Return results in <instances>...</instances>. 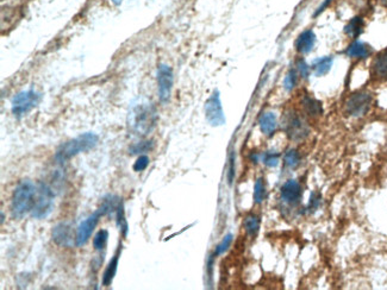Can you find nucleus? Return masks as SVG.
Listing matches in <instances>:
<instances>
[{
	"instance_id": "2",
	"label": "nucleus",
	"mask_w": 387,
	"mask_h": 290,
	"mask_svg": "<svg viewBox=\"0 0 387 290\" xmlns=\"http://www.w3.org/2000/svg\"><path fill=\"white\" fill-rule=\"evenodd\" d=\"M158 119V112L153 105H137L129 113V130L136 136H147L155 128Z\"/></svg>"
},
{
	"instance_id": "4",
	"label": "nucleus",
	"mask_w": 387,
	"mask_h": 290,
	"mask_svg": "<svg viewBox=\"0 0 387 290\" xmlns=\"http://www.w3.org/2000/svg\"><path fill=\"white\" fill-rule=\"evenodd\" d=\"M282 125L284 130L288 136V138L293 142H302L310 135V128L308 123L293 110L287 111L284 113L282 118Z\"/></svg>"
},
{
	"instance_id": "27",
	"label": "nucleus",
	"mask_w": 387,
	"mask_h": 290,
	"mask_svg": "<svg viewBox=\"0 0 387 290\" xmlns=\"http://www.w3.org/2000/svg\"><path fill=\"white\" fill-rule=\"evenodd\" d=\"M298 82V72L296 69H290L284 79V88L287 92L293 91Z\"/></svg>"
},
{
	"instance_id": "14",
	"label": "nucleus",
	"mask_w": 387,
	"mask_h": 290,
	"mask_svg": "<svg viewBox=\"0 0 387 290\" xmlns=\"http://www.w3.org/2000/svg\"><path fill=\"white\" fill-rule=\"evenodd\" d=\"M302 107L306 116L311 117V118H317L323 114V106H322L321 101L310 97L309 94H305L302 98Z\"/></svg>"
},
{
	"instance_id": "6",
	"label": "nucleus",
	"mask_w": 387,
	"mask_h": 290,
	"mask_svg": "<svg viewBox=\"0 0 387 290\" xmlns=\"http://www.w3.org/2000/svg\"><path fill=\"white\" fill-rule=\"evenodd\" d=\"M41 94L37 92L32 91H23L17 95H14L11 101V110L16 118H21L30 112L33 107H36L41 101Z\"/></svg>"
},
{
	"instance_id": "16",
	"label": "nucleus",
	"mask_w": 387,
	"mask_h": 290,
	"mask_svg": "<svg viewBox=\"0 0 387 290\" xmlns=\"http://www.w3.org/2000/svg\"><path fill=\"white\" fill-rule=\"evenodd\" d=\"M259 126L261 132L266 136H272L278 128V119L273 112H265L259 118Z\"/></svg>"
},
{
	"instance_id": "28",
	"label": "nucleus",
	"mask_w": 387,
	"mask_h": 290,
	"mask_svg": "<svg viewBox=\"0 0 387 290\" xmlns=\"http://www.w3.org/2000/svg\"><path fill=\"white\" fill-rule=\"evenodd\" d=\"M107 239H109V232L106 230H100L93 238V248L97 251H100L105 248Z\"/></svg>"
},
{
	"instance_id": "25",
	"label": "nucleus",
	"mask_w": 387,
	"mask_h": 290,
	"mask_svg": "<svg viewBox=\"0 0 387 290\" xmlns=\"http://www.w3.org/2000/svg\"><path fill=\"white\" fill-rule=\"evenodd\" d=\"M300 155L296 149H290L284 155V162L286 166L291 169H296L300 164Z\"/></svg>"
},
{
	"instance_id": "23",
	"label": "nucleus",
	"mask_w": 387,
	"mask_h": 290,
	"mask_svg": "<svg viewBox=\"0 0 387 290\" xmlns=\"http://www.w3.org/2000/svg\"><path fill=\"white\" fill-rule=\"evenodd\" d=\"M266 197V186L263 178H257L254 184V202L256 205L263 202Z\"/></svg>"
},
{
	"instance_id": "3",
	"label": "nucleus",
	"mask_w": 387,
	"mask_h": 290,
	"mask_svg": "<svg viewBox=\"0 0 387 290\" xmlns=\"http://www.w3.org/2000/svg\"><path fill=\"white\" fill-rule=\"evenodd\" d=\"M98 142H99V137L96 134L86 132V134L80 135L58 147L55 153V161L57 163H66L79 153L94 149Z\"/></svg>"
},
{
	"instance_id": "20",
	"label": "nucleus",
	"mask_w": 387,
	"mask_h": 290,
	"mask_svg": "<svg viewBox=\"0 0 387 290\" xmlns=\"http://www.w3.org/2000/svg\"><path fill=\"white\" fill-rule=\"evenodd\" d=\"M365 21L361 17H355L347 24L345 27V32L352 38H358L364 31Z\"/></svg>"
},
{
	"instance_id": "8",
	"label": "nucleus",
	"mask_w": 387,
	"mask_h": 290,
	"mask_svg": "<svg viewBox=\"0 0 387 290\" xmlns=\"http://www.w3.org/2000/svg\"><path fill=\"white\" fill-rule=\"evenodd\" d=\"M373 98L367 92H356L346 101V113L352 117H362L371 110Z\"/></svg>"
},
{
	"instance_id": "17",
	"label": "nucleus",
	"mask_w": 387,
	"mask_h": 290,
	"mask_svg": "<svg viewBox=\"0 0 387 290\" xmlns=\"http://www.w3.org/2000/svg\"><path fill=\"white\" fill-rule=\"evenodd\" d=\"M346 54L348 55L349 57L362 58V60H364V58H367L371 55V48L368 47L366 43L355 41L347 48Z\"/></svg>"
},
{
	"instance_id": "18",
	"label": "nucleus",
	"mask_w": 387,
	"mask_h": 290,
	"mask_svg": "<svg viewBox=\"0 0 387 290\" xmlns=\"http://www.w3.org/2000/svg\"><path fill=\"white\" fill-rule=\"evenodd\" d=\"M118 261H119V250L117 251V254L113 256V258L110 261L109 265L106 267L105 271H104L103 275V280H101V283L103 286L109 287L111 286L113 279H115L117 269H118Z\"/></svg>"
},
{
	"instance_id": "36",
	"label": "nucleus",
	"mask_w": 387,
	"mask_h": 290,
	"mask_svg": "<svg viewBox=\"0 0 387 290\" xmlns=\"http://www.w3.org/2000/svg\"><path fill=\"white\" fill-rule=\"evenodd\" d=\"M4 221H5V214L1 212V224H4Z\"/></svg>"
},
{
	"instance_id": "15",
	"label": "nucleus",
	"mask_w": 387,
	"mask_h": 290,
	"mask_svg": "<svg viewBox=\"0 0 387 290\" xmlns=\"http://www.w3.org/2000/svg\"><path fill=\"white\" fill-rule=\"evenodd\" d=\"M372 73L378 79H387V49L377 55L372 63Z\"/></svg>"
},
{
	"instance_id": "19",
	"label": "nucleus",
	"mask_w": 387,
	"mask_h": 290,
	"mask_svg": "<svg viewBox=\"0 0 387 290\" xmlns=\"http://www.w3.org/2000/svg\"><path fill=\"white\" fill-rule=\"evenodd\" d=\"M333 63H334L333 56L321 57L313 62L312 69L317 76H323V75H325V74H328L330 72L331 67H333Z\"/></svg>"
},
{
	"instance_id": "31",
	"label": "nucleus",
	"mask_w": 387,
	"mask_h": 290,
	"mask_svg": "<svg viewBox=\"0 0 387 290\" xmlns=\"http://www.w3.org/2000/svg\"><path fill=\"white\" fill-rule=\"evenodd\" d=\"M148 165H149V157L146 155H140V157L136 159V162L134 163L133 168L136 172H141L146 170Z\"/></svg>"
},
{
	"instance_id": "13",
	"label": "nucleus",
	"mask_w": 387,
	"mask_h": 290,
	"mask_svg": "<svg viewBox=\"0 0 387 290\" xmlns=\"http://www.w3.org/2000/svg\"><path fill=\"white\" fill-rule=\"evenodd\" d=\"M316 44V33L312 30H305L297 37L296 39V50L299 54H309L315 48Z\"/></svg>"
},
{
	"instance_id": "26",
	"label": "nucleus",
	"mask_w": 387,
	"mask_h": 290,
	"mask_svg": "<svg viewBox=\"0 0 387 290\" xmlns=\"http://www.w3.org/2000/svg\"><path fill=\"white\" fill-rule=\"evenodd\" d=\"M261 159H262L263 164L269 166V168H275L279 164V159H280V155L274 151H267V152L261 155Z\"/></svg>"
},
{
	"instance_id": "35",
	"label": "nucleus",
	"mask_w": 387,
	"mask_h": 290,
	"mask_svg": "<svg viewBox=\"0 0 387 290\" xmlns=\"http://www.w3.org/2000/svg\"><path fill=\"white\" fill-rule=\"evenodd\" d=\"M250 159H251V162H253V163H257L261 159V155H260V153H257V152H253L250 155Z\"/></svg>"
},
{
	"instance_id": "21",
	"label": "nucleus",
	"mask_w": 387,
	"mask_h": 290,
	"mask_svg": "<svg viewBox=\"0 0 387 290\" xmlns=\"http://www.w3.org/2000/svg\"><path fill=\"white\" fill-rule=\"evenodd\" d=\"M244 230L248 236L255 237L260 231V218L255 214H250L244 219Z\"/></svg>"
},
{
	"instance_id": "12",
	"label": "nucleus",
	"mask_w": 387,
	"mask_h": 290,
	"mask_svg": "<svg viewBox=\"0 0 387 290\" xmlns=\"http://www.w3.org/2000/svg\"><path fill=\"white\" fill-rule=\"evenodd\" d=\"M51 238L56 245L61 248H69L73 244L72 226L68 223H60L53 228Z\"/></svg>"
},
{
	"instance_id": "32",
	"label": "nucleus",
	"mask_w": 387,
	"mask_h": 290,
	"mask_svg": "<svg viewBox=\"0 0 387 290\" xmlns=\"http://www.w3.org/2000/svg\"><path fill=\"white\" fill-rule=\"evenodd\" d=\"M235 161H236V156H235V152L232 151L229 157V168H228V182L230 186H231L233 178H235Z\"/></svg>"
},
{
	"instance_id": "30",
	"label": "nucleus",
	"mask_w": 387,
	"mask_h": 290,
	"mask_svg": "<svg viewBox=\"0 0 387 290\" xmlns=\"http://www.w3.org/2000/svg\"><path fill=\"white\" fill-rule=\"evenodd\" d=\"M296 67H297V72L299 73V75L302 76L304 80H308L310 76V67L309 64L306 63V61L304 58H298L296 62Z\"/></svg>"
},
{
	"instance_id": "34",
	"label": "nucleus",
	"mask_w": 387,
	"mask_h": 290,
	"mask_svg": "<svg viewBox=\"0 0 387 290\" xmlns=\"http://www.w3.org/2000/svg\"><path fill=\"white\" fill-rule=\"evenodd\" d=\"M330 2H331V0H325V1L323 2V4H322L321 6H319V7L317 8V11H316L315 12V17H317L318 16V14H321L322 13V12H323L324 10H325V8H327L328 7V6H329V4H330Z\"/></svg>"
},
{
	"instance_id": "29",
	"label": "nucleus",
	"mask_w": 387,
	"mask_h": 290,
	"mask_svg": "<svg viewBox=\"0 0 387 290\" xmlns=\"http://www.w3.org/2000/svg\"><path fill=\"white\" fill-rule=\"evenodd\" d=\"M232 239H233V236L231 233L226 234V236L223 238L222 242H220L216 246V250H214V254H213L214 257L223 255L224 252L228 251V249L230 248V245H231V243H232Z\"/></svg>"
},
{
	"instance_id": "11",
	"label": "nucleus",
	"mask_w": 387,
	"mask_h": 290,
	"mask_svg": "<svg viewBox=\"0 0 387 290\" xmlns=\"http://www.w3.org/2000/svg\"><path fill=\"white\" fill-rule=\"evenodd\" d=\"M281 200L290 206H297L302 201L303 189L297 180H288L282 184L280 189Z\"/></svg>"
},
{
	"instance_id": "1",
	"label": "nucleus",
	"mask_w": 387,
	"mask_h": 290,
	"mask_svg": "<svg viewBox=\"0 0 387 290\" xmlns=\"http://www.w3.org/2000/svg\"><path fill=\"white\" fill-rule=\"evenodd\" d=\"M37 186L31 181L24 180L14 188L11 197V214L14 219H21L31 213L35 205Z\"/></svg>"
},
{
	"instance_id": "7",
	"label": "nucleus",
	"mask_w": 387,
	"mask_h": 290,
	"mask_svg": "<svg viewBox=\"0 0 387 290\" xmlns=\"http://www.w3.org/2000/svg\"><path fill=\"white\" fill-rule=\"evenodd\" d=\"M205 117H206L207 123L211 126H223L225 124V114H224L222 101H220V95L218 89H214L210 98L205 103Z\"/></svg>"
},
{
	"instance_id": "22",
	"label": "nucleus",
	"mask_w": 387,
	"mask_h": 290,
	"mask_svg": "<svg viewBox=\"0 0 387 290\" xmlns=\"http://www.w3.org/2000/svg\"><path fill=\"white\" fill-rule=\"evenodd\" d=\"M154 146H155L154 141L138 142V143L134 144L133 146H130L129 153H130V155H144L146 152H149V151L154 149Z\"/></svg>"
},
{
	"instance_id": "9",
	"label": "nucleus",
	"mask_w": 387,
	"mask_h": 290,
	"mask_svg": "<svg viewBox=\"0 0 387 290\" xmlns=\"http://www.w3.org/2000/svg\"><path fill=\"white\" fill-rule=\"evenodd\" d=\"M174 75L173 70L167 64H160L158 68V89L159 99L162 104L170 101L172 89H173Z\"/></svg>"
},
{
	"instance_id": "24",
	"label": "nucleus",
	"mask_w": 387,
	"mask_h": 290,
	"mask_svg": "<svg viewBox=\"0 0 387 290\" xmlns=\"http://www.w3.org/2000/svg\"><path fill=\"white\" fill-rule=\"evenodd\" d=\"M116 219H117V225H118L119 230L122 231L123 236L127 237L129 226H128L127 219H125V212H124V206H123V203H121V205L118 206V208H117Z\"/></svg>"
},
{
	"instance_id": "5",
	"label": "nucleus",
	"mask_w": 387,
	"mask_h": 290,
	"mask_svg": "<svg viewBox=\"0 0 387 290\" xmlns=\"http://www.w3.org/2000/svg\"><path fill=\"white\" fill-rule=\"evenodd\" d=\"M54 192L51 188L44 182H39L37 184V193H36L35 205L30 214L35 219L47 218L53 211L54 207Z\"/></svg>"
},
{
	"instance_id": "10",
	"label": "nucleus",
	"mask_w": 387,
	"mask_h": 290,
	"mask_svg": "<svg viewBox=\"0 0 387 290\" xmlns=\"http://www.w3.org/2000/svg\"><path fill=\"white\" fill-rule=\"evenodd\" d=\"M100 217H103V213L100 212V209H98V211L94 212L93 214L90 215L86 220H84L79 225L75 233V245L78 246V248L84 246L85 244L90 240L94 228H96L98 223H99Z\"/></svg>"
},
{
	"instance_id": "33",
	"label": "nucleus",
	"mask_w": 387,
	"mask_h": 290,
	"mask_svg": "<svg viewBox=\"0 0 387 290\" xmlns=\"http://www.w3.org/2000/svg\"><path fill=\"white\" fill-rule=\"evenodd\" d=\"M319 203H321V195H319V194L312 193L311 199H310V202H309L310 212L316 211V209L319 207Z\"/></svg>"
}]
</instances>
